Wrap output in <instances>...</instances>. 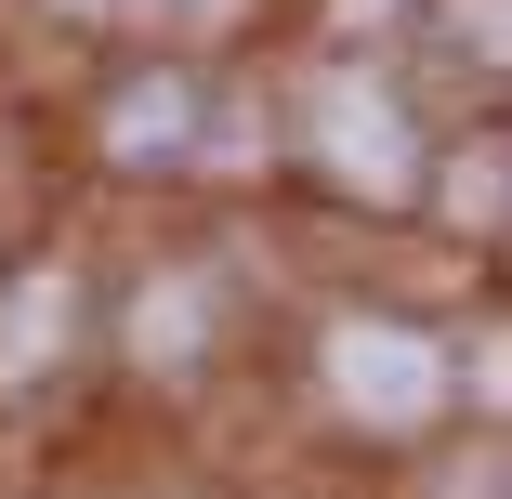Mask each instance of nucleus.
Segmentation results:
<instances>
[{
	"mask_svg": "<svg viewBox=\"0 0 512 499\" xmlns=\"http://www.w3.org/2000/svg\"><path fill=\"white\" fill-rule=\"evenodd\" d=\"M355 14H368V0H355Z\"/></svg>",
	"mask_w": 512,
	"mask_h": 499,
	"instance_id": "nucleus-6",
	"label": "nucleus"
},
{
	"mask_svg": "<svg viewBox=\"0 0 512 499\" xmlns=\"http://www.w3.org/2000/svg\"><path fill=\"white\" fill-rule=\"evenodd\" d=\"M171 132H184V92H171V79H158V92H132V106H119V145H132V158H158Z\"/></svg>",
	"mask_w": 512,
	"mask_h": 499,
	"instance_id": "nucleus-4",
	"label": "nucleus"
},
{
	"mask_svg": "<svg viewBox=\"0 0 512 499\" xmlns=\"http://www.w3.org/2000/svg\"><path fill=\"white\" fill-rule=\"evenodd\" d=\"M329 381H342V408H368V421H421L447 394L434 342H407V329H342L329 342Z\"/></svg>",
	"mask_w": 512,
	"mask_h": 499,
	"instance_id": "nucleus-1",
	"label": "nucleus"
},
{
	"mask_svg": "<svg viewBox=\"0 0 512 499\" xmlns=\"http://www.w3.org/2000/svg\"><path fill=\"white\" fill-rule=\"evenodd\" d=\"M171 342H197V289H171V303H145V355H171Z\"/></svg>",
	"mask_w": 512,
	"mask_h": 499,
	"instance_id": "nucleus-5",
	"label": "nucleus"
},
{
	"mask_svg": "<svg viewBox=\"0 0 512 499\" xmlns=\"http://www.w3.org/2000/svg\"><path fill=\"white\" fill-rule=\"evenodd\" d=\"M66 342V276H40V289H14V316H0V368H40Z\"/></svg>",
	"mask_w": 512,
	"mask_h": 499,
	"instance_id": "nucleus-3",
	"label": "nucleus"
},
{
	"mask_svg": "<svg viewBox=\"0 0 512 499\" xmlns=\"http://www.w3.org/2000/svg\"><path fill=\"white\" fill-rule=\"evenodd\" d=\"M316 119H329V158H342V184H368V197H394V184H407V119L381 106L368 79H329V92H316Z\"/></svg>",
	"mask_w": 512,
	"mask_h": 499,
	"instance_id": "nucleus-2",
	"label": "nucleus"
}]
</instances>
